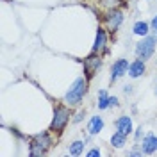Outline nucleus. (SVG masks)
<instances>
[{
    "label": "nucleus",
    "instance_id": "nucleus-1",
    "mask_svg": "<svg viewBox=\"0 0 157 157\" xmlns=\"http://www.w3.org/2000/svg\"><path fill=\"white\" fill-rule=\"evenodd\" d=\"M88 86H89V78L86 77V75H84V77H77L71 82V86L66 89L63 102L68 104L70 107L80 105L82 100H84V97H86V93H88Z\"/></svg>",
    "mask_w": 157,
    "mask_h": 157
},
{
    "label": "nucleus",
    "instance_id": "nucleus-2",
    "mask_svg": "<svg viewBox=\"0 0 157 157\" xmlns=\"http://www.w3.org/2000/svg\"><path fill=\"white\" fill-rule=\"evenodd\" d=\"M71 116H73V113H71V109H70L68 104H57L56 109H54V116H52L48 130L54 132L56 136H61V134L64 132L66 125L70 123Z\"/></svg>",
    "mask_w": 157,
    "mask_h": 157
},
{
    "label": "nucleus",
    "instance_id": "nucleus-3",
    "mask_svg": "<svg viewBox=\"0 0 157 157\" xmlns=\"http://www.w3.org/2000/svg\"><path fill=\"white\" fill-rule=\"evenodd\" d=\"M52 147H54V132H50V130L39 132V134H36V136H32V139H30L29 155L30 157L47 155Z\"/></svg>",
    "mask_w": 157,
    "mask_h": 157
},
{
    "label": "nucleus",
    "instance_id": "nucleus-4",
    "mask_svg": "<svg viewBox=\"0 0 157 157\" xmlns=\"http://www.w3.org/2000/svg\"><path fill=\"white\" fill-rule=\"evenodd\" d=\"M155 45H157V36L155 34H148V36H145V38H141L136 43V48H134L136 57L143 59V61L152 59L154 52H155Z\"/></svg>",
    "mask_w": 157,
    "mask_h": 157
},
{
    "label": "nucleus",
    "instance_id": "nucleus-5",
    "mask_svg": "<svg viewBox=\"0 0 157 157\" xmlns=\"http://www.w3.org/2000/svg\"><path fill=\"white\" fill-rule=\"evenodd\" d=\"M123 20H125V14H123L121 9H107L102 14V23L107 29V32H111V34H114L121 27Z\"/></svg>",
    "mask_w": 157,
    "mask_h": 157
},
{
    "label": "nucleus",
    "instance_id": "nucleus-6",
    "mask_svg": "<svg viewBox=\"0 0 157 157\" xmlns=\"http://www.w3.org/2000/svg\"><path fill=\"white\" fill-rule=\"evenodd\" d=\"M102 63H104L102 54L91 52L88 57H84V61H82V64H84V75L91 80V78L98 73V70L102 68Z\"/></svg>",
    "mask_w": 157,
    "mask_h": 157
},
{
    "label": "nucleus",
    "instance_id": "nucleus-7",
    "mask_svg": "<svg viewBox=\"0 0 157 157\" xmlns=\"http://www.w3.org/2000/svg\"><path fill=\"white\" fill-rule=\"evenodd\" d=\"M107 41H109L107 39V29H105V27H98L97 34H95V43H93L91 52H97V54H102V56L109 54Z\"/></svg>",
    "mask_w": 157,
    "mask_h": 157
},
{
    "label": "nucleus",
    "instance_id": "nucleus-8",
    "mask_svg": "<svg viewBox=\"0 0 157 157\" xmlns=\"http://www.w3.org/2000/svg\"><path fill=\"white\" fill-rule=\"evenodd\" d=\"M128 66H130V63H128L127 59H116L113 63V66H111V82H116L118 78L127 75Z\"/></svg>",
    "mask_w": 157,
    "mask_h": 157
},
{
    "label": "nucleus",
    "instance_id": "nucleus-9",
    "mask_svg": "<svg viewBox=\"0 0 157 157\" xmlns=\"http://www.w3.org/2000/svg\"><path fill=\"white\" fill-rule=\"evenodd\" d=\"M145 71H147V61H143V59L137 57L136 61H132L130 63V66H128V77L130 78H139L145 75Z\"/></svg>",
    "mask_w": 157,
    "mask_h": 157
},
{
    "label": "nucleus",
    "instance_id": "nucleus-10",
    "mask_svg": "<svg viewBox=\"0 0 157 157\" xmlns=\"http://www.w3.org/2000/svg\"><path fill=\"white\" fill-rule=\"evenodd\" d=\"M114 127H116V130H120V132H123V134L130 136V134H132V130H134L132 118L127 116V114H123V116L116 118V121H114Z\"/></svg>",
    "mask_w": 157,
    "mask_h": 157
},
{
    "label": "nucleus",
    "instance_id": "nucleus-11",
    "mask_svg": "<svg viewBox=\"0 0 157 157\" xmlns=\"http://www.w3.org/2000/svg\"><path fill=\"white\" fill-rule=\"evenodd\" d=\"M141 148H143V152L147 154V155H152V154H155L157 152V136L155 134H147V136L143 137V141H141Z\"/></svg>",
    "mask_w": 157,
    "mask_h": 157
},
{
    "label": "nucleus",
    "instance_id": "nucleus-12",
    "mask_svg": "<svg viewBox=\"0 0 157 157\" xmlns=\"http://www.w3.org/2000/svg\"><path fill=\"white\" fill-rule=\"evenodd\" d=\"M104 127H105V121H104V118L102 116H91V120L88 121V134H91V136H97V134H100L102 130H104Z\"/></svg>",
    "mask_w": 157,
    "mask_h": 157
},
{
    "label": "nucleus",
    "instance_id": "nucleus-13",
    "mask_svg": "<svg viewBox=\"0 0 157 157\" xmlns=\"http://www.w3.org/2000/svg\"><path fill=\"white\" fill-rule=\"evenodd\" d=\"M150 23L148 21H143V20H139V21H136L134 25H132V34L134 36H139V38H145V36H148L150 34Z\"/></svg>",
    "mask_w": 157,
    "mask_h": 157
},
{
    "label": "nucleus",
    "instance_id": "nucleus-14",
    "mask_svg": "<svg viewBox=\"0 0 157 157\" xmlns=\"http://www.w3.org/2000/svg\"><path fill=\"white\" fill-rule=\"evenodd\" d=\"M127 134H123V132H120V130H116V132H113V136H111V145H113V148H118V150H121V148L127 147Z\"/></svg>",
    "mask_w": 157,
    "mask_h": 157
},
{
    "label": "nucleus",
    "instance_id": "nucleus-15",
    "mask_svg": "<svg viewBox=\"0 0 157 157\" xmlns=\"http://www.w3.org/2000/svg\"><path fill=\"white\" fill-rule=\"evenodd\" d=\"M88 143L86 141H82V139H75V141H71L68 147V154L70 155H82L84 154V147H86Z\"/></svg>",
    "mask_w": 157,
    "mask_h": 157
},
{
    "label": "nucleus",
    "instance_id": "nucleus-16",
    "mask_svg": "<svg viewBox=\"0 0 157 157\" xmlns=\"http://www.w3.org/2000/svg\"><path fill=\"white\" fill-rule=\"evenodd\" d=\"M109 95L105 89H100L98 91V102H97V105H98V111H105V109L111 107V102H109Z\"/></svg>",
    "mask_w": 157,
    "mask_h": 157
},
{
    "label": "nucleus",
    "instance_id": "nucleus-17",
    "mask_svg": "<svg viewBox=\"0 0 157 157\" xmlns=\"http://www.w3.org/2000/svg\"><path fill=\"white\" fill-rule=\"evenodd\" d=\"M100 6L104 9H121L125 6V0H100Z\"/></svg>",
    "mask_w": 157,
    "mask_h": 157
},
{
    "label": "nucleus",
    "instance_id": "nucleus-18",
    "mask_svg": "<svg viewBox=\"0 0 157 157\" xmlns=\"http://www.w3.org/2000/svg\"><path fill=\"white\" fill-rule=\"evenodd\" d=\"M84 118H86V111H84V109H78L77 113L71 116V121H73V123H80Z\"/></svg>",
    "mask_w": 157,
    "mask_h": 157
},
{
    "label": "nucleus",
    "instance_id": "nucleus-19",
    "mask_svg": "<svg viewBox=\"0 0 157 157\" xmlns=\"http://www.w3.org/2000/svg\"><path fill=\"white\" fill-rule=\"evenodd\" d=\"M143 154H145V152H143L141 145H139V148H137V145H136V148H132V150L128 152V155H132V157H141Z\"/></svg>",
    "mask_w": 157,
    "mask_h": 157
},
{
    "label": "nucleus",
    "instance_id": "nucleus-20",
    "mask_svg": "<svg viewBox=\"0 0 157 157\" xmlns=\"http://www.w3.org/2000/svg\"><path fill=\"white\" fill-rule=\"evenodd\" d=\"M100 154H102V152H100V148H91L86 155H88V157H100Z\"/></svg>",
    "mask_w": 157,
    "mask_h": 157
},
{
    "label": "nucleus",
    "instance_id": "nucleus-21",
    "mask_svg": "<svg viewBox=\"0 0 157 157\" xmlns=\"http://www.w3.org/2000/svg\"><path fill=\"white\" fill-rule=\"evenodd\" d=\"M150 29H152V32L157 36V14L152 18V21H150Z\"/></svg>",
    "mask_w": 157,
    "mask_h": 157
},
{
    "label": "nucleus",
    "instance_id": "nucleus-22",
    "mask_svg": "<svg viewBox=\"0 0 157 157\" xmlns=\"http://www.w3.org/2000/svg\"><path fill=\"white\" fill-rule=\"evenodd\" d=\"M141 137H143V127H137L136 130H134V139H136V141H139Z\"/></svg>",
    "mask_w": 157,
    "mask_h": 157
},
{
    "label": "nucleus",
    "instance_id": "nucleus-23",
    "mask_svg": "<svg viewBox=\"0 0 157 157\" xmlns=\"http://www.w3.org/2000/svg\"><path fill=\"white\" fill-rule=\"evenodd\" d=\"M109 102H111V107H118V105H120L118 97H109Z\"/></svg>",
    "mask_w": 157,
    "mask_h": 157
},
{
    "label": "nucleus",
    "instance_id": "nucleus-24",
    "mask_svg": "<svg viewBox=\"0 0 157 157\" xmlns=\"http://www.w3.org/2000/svg\"><path fill=\"white\" fill-rule=\"evenodd\" d=\"M123 93H125V95H132V93H134V86H130V84L123 86Z\"/></svg>",
    "mask_w": 157,
    "mask_h": 157
}]
</instances>
